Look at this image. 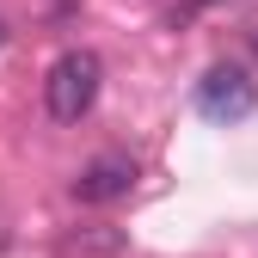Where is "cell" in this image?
Returning a JSON list of instances; mask_svg holds the SVG:
<instances>
[{"mask_svg":"<svg viewBox=\"0 0 258 258\" xmlns=\"http://www.w3.org/2000/svg\"><path fill=\"white\" fill-rule=\"evenodd\" d=\"M99 80H105V61L92 55V49L55 55L49 74H43V105H49V117L55 123H80L92 105H99Z\"/></svg>","mask_w":258,"mask_h":258,"instance_id":"cell-1","label":"cell"},{"mask_svg":"<svg viewBox=\"0 0 258 258\" xmlns=\"http://www.w3.org/2000/svg\"><path fill=\"white\" fill-rule=\"evenodd\" d=\"M252 105H258V86H252L246 68H234V61H221V68H209L197 80V111L209 123H240V117H252Z\"/></svg>","mask_w":258,"mask_h":258,"instance_id":"cell-2","label":"cell"},{"mask_svg":"<svg viewBox=\"0 0 258 258\" xmlns=\"http://www.w3.org/2000/svg\"><path fill=\"white\" fill-rule=\"evenodd\" d=\"M136 190V160L129 154H99V160H86L80 178H74V197L80 203H117Z\"/></svg>","mask_w":258,"mask_h":258,"instance_id":"cell-3","label":"cell"},{"mask_svg":"<svg viewBox=\"0 0 258 258\" xmlns=\"http://www.w3.org/2000/svg\"><path fill=\"white\" fill-rule=\"evenodd\" d=\"M0 49H7V19H0Z\"/></svg>","mask_w":258,"mask_h":258,"instance_id":"cell-4","label":"cell"}]
</instances>
